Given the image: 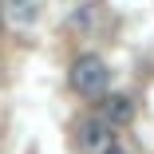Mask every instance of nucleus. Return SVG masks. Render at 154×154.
I'll return each instance as SVG.
<instances>
[{
  "mask_svg": "<svg viewBox=\"0 0 154 154\" xmlns=\"http://www.w3.org/2000/svg\"><path fill=\"white\" fill-rule=\"evenodd\" d=\"M103 122H111V127H127V122L134 119V99L131 95H103Z\"/></svg>",
  "mask_w": 154,
  "mask_h": 154,
  "instance_id": "3",
  "label": "nucleus"
},
{
  "mask_svg": "<svg viewBox=\"0 0 154 154\" xmlns=\"http://www.w3.org/2000/svg\"><path fill=\"white\" fill-rule=\"evenodd\" d=\"M111 154H127V150H119V146H115V150H111Z\"/></svg>",
  "mask_w": 154,
  "mask_h": 154,
  "instance_id": "5",
  "label": "nucleus"
},
{
  "mask_svg": "<svg viewBox=\"0 0 154 154\" xmlns=\"http://www.w3.org/2000/svg\"><path fill=\"white\" fill-rule=\"evenodd\" d=\"M8 4H12V16L16 20H36V0H8Z\"/></svg>",
  "mask_w": 154,
  "mask_h": 154,
  "instance_id": "4",
  "label": "nucleus"
},
{
  "mask_svg": "<svg viewBox=\"0 0 154 154\" xmlns=\"http://www.w3.org/2000/svg\"><path fill=\"white\" fill-rule=\"evenodd\" d=\"M71 91L75 95H83V99H103L107 95V79H111V71H107V63L99 55H79L75 63H71Z\"/></svg>",
  "mask_w": 154,
  "mask_h": 154,
  "instance_id": "1",
  "label": "nucleus"
},
{
  "mask_svg": "<svg viewBox=\"0 0 154 154\" xmlns=\"http://www.w3.org/2000/svg\"><path fill=\"white\" fill-rule=\"evenodd\" d=\"M79 150L83 154H111L115 150V127L103 119H83L79 122Z\"/></svg>",
  "mask_w": 154,
  "mask_h": 154,
  "instance_id": "2",
  "label": "nucleus"
},
{
  "mask_svg": "<svg viewBox=\"0 0 154 154\" xmlns=\"http://www.w3.org/2000/svg\"><path fill=\"white\" fill-rule=\"evenodd\" d=\"M0 24H4V12H0Z\"/></svg>",
  "mask_w": 154,
  "mask_h": 154,
  "instance_id": "6",
  "label": "nucleus"
}]
</instances>
